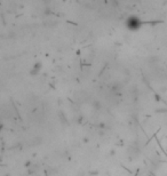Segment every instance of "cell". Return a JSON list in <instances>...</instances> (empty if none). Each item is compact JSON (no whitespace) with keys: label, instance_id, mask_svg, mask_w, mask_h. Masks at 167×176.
<instances>
[{"label":"cell","instance_id":"obj_4","mask_svg":"<svg viewBox=\"0 0 167 176\" xmlns=\"http://www.w3.org/2000/svg\"><path fill=\"white\" fill-rule=\"evenodd\" d=\"M114 153H116V152H114L113 150H111V151H110V155H111V156H114Z\"/></svg>","mask_w":167,"mask_h":176},{"label":"cell","instance_id":"obj_1","mask_svg":"<svg viewBox=\"0 0 167 176\" xmlns=\"http://www.w3.org/2000/svg\"><path fill=\"white\" fill-rule=\"evenodd\" d=\"M126 25H127V29L130 31H136L140 29L141 26V21L139 17L136 16H130L128 20L126 21Z\"/></svg>","mask_w":167,"mask_h":176},{"label":"cell","instance_id":"obj_3","mask_svg":"<svg viewBox=\"0 0 167 176\" xmlns=\"http://www.w3.org/2000/svg\"><path fill=\"white\" fill-rule=\"evenodd\" d=\"M97 174H98V172H97V170H91V172H89V175L95 176V175H97Z\"/></svg>","mask_w":167,"mask_h":176},{"label":"cell","instance_id":"obj_2","mask_svg":"<svg viewBox=\"0 0 167 176\" xmlns=\"http://www.w3.org/2000/svg\"><path fill=\"white\" fill-rule=\"evenodd\" d=\"M40 69H41V63H40V62H38V63H36V64L33 65L32 70L30 71V75H31V76H36V75L39 73Z\"/></svg>","mask_w":167,"mask_h":176}]
</instances>
